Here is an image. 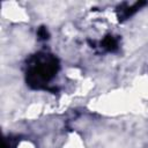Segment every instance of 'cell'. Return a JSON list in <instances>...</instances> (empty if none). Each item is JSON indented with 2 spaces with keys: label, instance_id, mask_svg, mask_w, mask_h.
I'll return each instance as SVG.
<instances>
[{
  "label": "cell",
  "instance_id": "obj_1",
  "mask_svg": "<svg viewBox=\"0 0 148 148\" xmlns=\"http://www.w3.org/2000/svg\"><path fill=\"white\" fill-rule=\"evenodd\" d=\"M59 69L58 59L51 54H36L27 71V83L34 89L46 88L49 82Z\"/></svg>",
  "mask_w": 148,
  "mask_h": 148
},
{
  "label": "cell",
  "instance_id": "obj_2",
  "mask_svg": "<svg viewBox=\"0 0 148 148\" xmlns=\"http://www.w3.org/2000/svg\"><path fill=\"white\" fill-rule=\"evenodd\" d=\"M102 46L108 51H114L118 47V43L113 36H106L102 42Z\"/></svg>",
  "mask_w": 148,
  "mask_h": 148
},
{
  "label": "cell",
  "instance_id": "obj_3",
  "mask_svg": "<svg viewBox=\"0 0 148 148\" xmlns=\"http://www.w3.org/2000/svg\"><path fill=\"white\" fill-rule=\"evenodd\" d=\"M38 36H39L40 39H47V38H49V32H47L46 28L40 27V28L38 29Z\"/></svg>",
  "mask_w": 148,
  "mask_h": 148
}]
</instances>
